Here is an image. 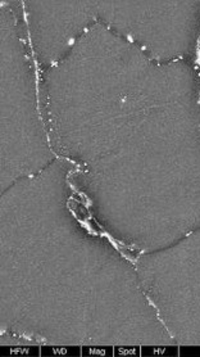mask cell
Wrapping results in <instances>:
<instances>
[{
	"instance_id": "cell-1",
	"label": "cell",
	"mask_w": 200,
	"mask_h": 357,
	"mask_svg": "<svg viewBox=\"0 0 200 357\" xmlns=\"http://www.w3.org/2000/svg\"><path fill=\"white\" fill-rule=\"evenodd\" d=\"M96 22L169 63L192 53L200 33V1H93Z\"/></svg>"
},
{
	"instance_id": "cell-2",
	"label": "cell",
	"mask_w": 200,
	"mask_h": 357,
	"mask_svg": "<svg viewBox=\"0 0 200 357\" xmlns=\"http://www.w3.org/2000/svg\"><path fill=\"white\" fill-rule=\"evenodd\" d=\"M32 43L41 65H56L96 24L93 1H26Z\"/></svg>"
}]
</instances>
